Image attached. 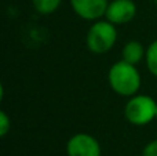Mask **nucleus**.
<instances>
[{
	"mask_svg": "<svg viewBox=\"0 0 157 156\" xmlns=\"http://www.w3.org/2000/svg\"><path fill=\"white\" fill-rule=\"evenodd\" d=\"M108 80L112 90L121 97H132L138 94L142 79L135 65L121 60L110 66Z\"/></svg>",
	"mask_w": 157,
	"mask_h": 156,
	"instance_id": "f257e3e1",
	"label": "nucleus"
},
{
	"mask_svg": "<svg viewBox=\"0 0 157 156\" xmlns=\"http://www.w3.org/2000/svg\"><path fill=\"white\" fill-rule=\"evenodd\" d=\"M117 40L116 25L108 19H98L90 26L86 36L87 49L94 54H105L113 49Z\"/></svg>",
	"mask_w": 157,
	"mask_h": 156,
	"instance_id": "f03ea898",
	"label": "nucleus"
},
{
	"mask_svg": "<svg viewBox=\"0 0 157 156\" xmlns=\"http://www.w3.org/2000/svg\"><path fill=\"white\" fill-rule=\"evenodd\" d=\"M157 102L150 96L135 94L130 97L124 107V116L134 126H146L156 119Z\"/></svg>",
	"mask_w": 157,
	"mask_h": 156,
	"instance_id": "7ed1b4c3",
	"label": "nucleus"
},
{
	"mask_svg": "<svg viewBox=\"0 0 157 156\" xmlns=\"http://www.w3.org/2000/svg\"><path fill=\"white\" fill-rule=\"evenodd\" d=\"M99 141L91 134L77 133L69 138L66 144V155L68 156H101Z\"/></svg>",
	"mask_w": 157,
	"mask_h": 156,
	"instance_id": "20e7f679",
	"label": "nucleus"
},
{
	"mask_svg": "<svg viewBox=\"0 0 157 156\" xmlns=\"http://www.w3.org/2000/svg\"><path fill=\"white\" fill-rule=\"evenodd\" d=\"M136 15V6L132 0H112L106 8L105 19L113 25H125Z\"/></svg>",
	"mask_w": 157,
	"mask_h": 156,
	"instance_id": "39448f33",
	"label": "nucleus"
},
{
	"mask_svg": "<svg viewBox=\"0 0 157 156\" xmlns=\"http://www.w3.org/2000/svg\"><path fill=\"white\" fill-rule=\"evenodd\" d=\"M72 10L77 17L86 21H98L105 17L109 0H69Z\"/></svg>",
	"mask_w": 157,
	"mask_h": 156,
	"instance_id": "423d86ee",
	"label": "nucleus"
},
{
	"mask_svg": "<svg viewBox=\"0 0 157 156\" xmlns=\"http://www.w3.org/2000/svg\"><path fill=\"white\" fill-rule=\"evenodd\" d=\"M123 60L127 61V62L136 65L138 62H141L142 58L146 54V50H144L141 41L138 40H130L124 44L123 47Z\"/></svg>",
	"mask_w": 157,
	"mask_h": 156,
	"instance_id": "0eeeda50",
	"label": "nucleus"
},
{
	"mask_svg": "<svg viewBox=\"0 0 157 156\" xmlns=\"http://www.w3.org/2000/svg\"><path fill=\"white\" fill-rule=\"evenodd\" d=\"M33 7L41 15H50L55 13L61 6L62 0H32Z\"/></svg>",
	"mask_w": 157,
	"mask_h": 156,
	"instance_id": "6e6552de",
	"label": "nucleus"
},
{
	"mask_svg": "<svg viewBox=\"0 0 157 156\" xmlns=\"http://www.w3.org/2000/svg\"><path fill=\"white\" fill-rule=\"evenodd\" d=\"M145 61H146L147 71L157 77V40L152 41L146 49V54H145Z\"/></svg>",
	"mask_w": 157,
	"mask_h": 156,
	"instance_id": "1a4fd4ad",
	"label": "nucleus"
},
{
	"mask_svg": "<svg viewBox=\"0 0 157 156\" xmlns=\"http://www.w3.org/2000/svg\"><path fill=\"white\" fill-rule=\"evenodd\" d=\"M10 130H11V119L8 118V115L4 111H2L0 112V135L6 137Z\"/></svg>",
	"mask_w": 157,
	"mask_h": 156,
	"instance_id": "9d476101",
	"label": "nucleus"
},
{
	"mask_svg": "<svg viewBox=\"0 0 157 156\" xmlns=\"http://www.w3.org/2000/svg\"><path fill=\"white\" fill-rule=\"evenodd\" d=\"M142 156H157V140H153L147 144L142 151Z\"/></svg>",
	"mask_w": 157,
	"mask_h": 156,
	"instance_id": "9b49d317",
	"label": "nucleus"
},
{
	"mask_svg": "<svg viewBox=\"0 0 157 156\" xmlns=\"http://www.w3.org/2000/svg\"><path fill=\"white\" fill-rule=\"evenodd\" d=\"M156 119H157V107H156Z\"/></svg>",
	"mask_w": 157,
	"mask_h": 156,
	"instance_id": "f8f14e48",
	"label": "nucleus"
},
{
	"mask_svg": "<svg viewBox=\"0 0 157 156\" xmlns=\"http://www.w3.org/2000/svg\"><path fill=\"white\" fill-rule=\"evenodd\" d=\"M155 2H156V4H157V0H155Z\"/></svg>",
	"mask_w": 157,
	"mask_h": 156,
	"instance_id": "ddd939ff",
	"label": "nucleus"
}]
</instances>
